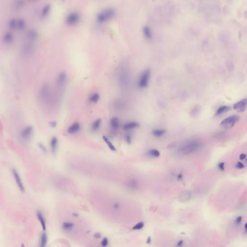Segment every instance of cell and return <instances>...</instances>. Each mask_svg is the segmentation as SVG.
I'll return each instance as SVG.
<instances>
[{
  "mask_svg": "<svg viewBox=\"0 0 247 247\" xmlns=\"http://www.w3.org/2000/svg\"><path fill=\"white\" fill-rule=\"evenodd\" d=\"M128 64L123 63L119 68L117 79L119 86L123 89H128L130 84V73Z\"/></svg>",
  "mask_w": 247,
  "mask_h": 247,
  "instance_id": "obj_1",
  "label": "cell"
},
{
  "mask_svg": "<svg viewBox=\"0 0 247 247\" xmlns=\"http://www.w3.org/2000/svg\"><path fill=\"white\" fill-rule=\"evenodd\" d=\"M202 144L200 142L193 140L186 142L179 149V152L183 154H189L197 152L201 148Z\"/></svg>",
  "mask_w": 247,
  "mask_h": 247,
  "instance_id": "obj_2",
  "label": "cell"
},
{
  "mask_svg": "<svg viewBox=\"0 0 247 247\" xmlns=\"http://www.w3.org/2000/svg\"><path fill=\"white\" fill-rule=\"evenodd\" d=\"M116 15V11L112 8H108L100 12L97 16V21L99 23H105L112 19Z\"/></svg>",
  "mask_w": 247,
  "mask_h": 247,
  "instance_id": "obj_3",
  "label": "cell"
},
{
  "mask_svg": "<svg viewBox=\"0 0 247 247\" xmlns=\"http://www.w3.org/2000/svg\"><path fill=\"white\" fill-rule=\"evenodd\" d=\"M68 80L67 74L65 72H62L59 73L56 79V89L57 92L60 94H62L64 91Z\"/></svg>",
  "mask_w": 247,
  "mask_h": 247,
  "instance_id": "obj_4",
  "label": "cell"
},
{
  "mask_svg": "<svg viewBox=\"0 0 247 247\" xmlns=\"http://www.w3.org/2000/svg\"><path fill=\"white\" fill-rule=\"evenodd\" d=\"M239 117L237 115H232L224 119L220 124L221 129H232L238 121Z\"/></svg>",
  "mask_w": 247,
  "mask_h": 247,
  "instance_id": "obj_5",
  "label": "cell"
},
{
  "mask_svg": "<svg viewBox=\"0 0 247 247\" xmlns=\"http://www.w3.org/2000/svg\"><path fill=\"white\" fill-rule=\"evenodd\" d=\"M150 76V71L146 69L142 73L138 81V86L140 88H145L148 85L149 80Z\"/></svg>",
  "mask_w": 247,
  "mask_h": 247,
  "instance_id": "obj_6",
  "label": "cell"
},
{
  "mask_svg": "<svg viewBox=\"0 0 247 247\" xmlns=\"http://www.w3.org/2000/svg\"><path fill=\"white\" fill-rule=\"evenodd\" d=\"M80 20V15L77 12H72L67 15L65 18V22L69 25H75Z\"/></svg>",
  "mask_w": 247,
  "mask_h": 247,
  "instance_id": "obj_7",
  "label": "cell"
},
{
  "mask_svg": "<svg viewBox=\"0 0 247 247\" xmlns=\"http://www.w3.org/2000/svg\"><path fill=\"white\" fill-rule=\"evenodd\" d=\"M50 95V89L48 85H45L42 86L40 89V96L43 100H46L49 98Z\"/></svg>",
  "mask_w": 247,
  "mask_h": 247,
  "instance_id": "obj_8",
  "label": "cell"
},
{
  "mask_svg": "<svg viewBox=\"0 0 247 247\" xmlns=\"http://www.w3.org/2000/svg\"><path fill=\"white\" fill-rule=\"evenodd\" d=\"M247 107V99H245L235 103L233 109L237 112H243Z\"/></svg>",
  "mask_w": 247,
  "mask_h": 247,
  "instance_id": "obj_9",
  "label": "cell"
},
{
  "mask_svg": "<svg viewBox=\"0 0 247 247\" xmlns=\"http://www.w3.org/2000/svg\"><path fill=\"white\" fill-rule=\"evenodd\" d=\"M33 131V128L31 126H28L24 128L20 132V137L24 140L30 138Z\"/></svg>",
  "mask_w": 247,
  "mask_h": 247,
  "instance_id": "obj_10",
  "label": "cell"
},
{
  "mask_svg": "<svg viewBox=\"0 0 247 247\" xmlns=\"http://www.w3.org/2000/svg\"><path fill=\"white\" fill-rule=\"evenodd\" d=\"M12 173L14 175V177L15 179V181L17 182V185L20 189V190L21 192H24L25 191V188L23 186L22 182L21 180V179L20 177V175L18 173H17V170L15 169H12Z\"/></svg>",
  "mask_w": 247,
  "mask_h": 247,
  "instance_id": "obj_11",
  "label": "cell"
},
{
  "mask_svg": "<svg viewBox=\"0 0 247 247\" xmlns=\"http://www.w3.org/2000/svg\"><path fill=\"white\" fill-rule=\"evenodd\" d=\"M81 129V125L79 123L75 122L70 125L68 129V132L70 134H73L79 132Z\"/></svg>",
  "mask_w": 247,
  "mask_h": 247,
  "instance_id": "obj_12",
  "label": "cell"
},
{
  "mask_svg": "<svg viewBox=\"0 0 247 247\" xmlns=\"http://www.w3.org/2000/svg\"><path fill=\"white\" fill-rule=\"evenodd\" d=\"M139 126L140 124L138 122L135 121L128 122L123 126V129L125 131H129L133 129L137 128Z\"/></svg>",
  "mask_w": 247,
  "mask_h": 247,
  "instance_id": "obj_13",
  "label": "cell"
},
{
  "mask_svg": "<svg viewBox=\"0 0 247 247\" xmlns=\"http://www.w3.org/2000/svg\"><path fill=\"white\" fill-rule=\"evenodd\" d=\"M58 145V140L56 137H53L50 141V146L52 153L55 154L56 152Z\"/></svg>",
  "mask_w": 247,
  "mask_h": 247,
  "instance_id": "obj_14",
  "label": "cell"
},
{
  "mask_svg": "<svg viewBox=\"0 0 247 247\" xmlns=\"http://www.w3.org/2000/svg\"><path fill=\"white\" fill-rule=\"evenodd\" d=\"M110 125L111 128L113 130H116L118 129L120 127V122L119 119L116 117H112L110 121Z\"/></svg>",
  "mask_w": 247,
  "mask_h": 247,
  "instance_id": "obj_15",
  "label": "cell"
},
{
  "mask_svg": "<svg viewBox=\"0 0 247 247\" xmlns=\"http://www.w3.org/2000/svg\"><path fill=\"white\" fill-rule=\"evenodd\" d=\"M102 124V120L98 119L94 121L91 125V129L93 132H97L99 130Z\"/></svg>",
  "mask_w": 247,
  "mask_h": 247,
  "instance_id": "obj_16",
  "label": "cell"
},
{
  "mask_svg": "<svg viewBox=\"0 0 247 247\" xmlns=\"http://www.w3.org/2000/svg\"><path fill=\"white\" fill-rule=\"evenodd\" d=\"M192 197L191 192L189 191H185L181 193L180 195V198L182 201H187L190 199Z\"/></svg>",
  "mask_w": 247,
  "mask_h": 247,
  "instance_id": "obj_17",
  "label": "cell"
},
{
  "mask_svg": "<svg viewBox=\"0 0 247 247\" xmlns=\"http://www.w3.org/2000/svg\"><path fill=\"white\" fill-rule=\"evenodd\" d=\"M37 217H38L39 220L40 221L41 225L42 226L43 230L46 231V225L45 220L44 219V218L43 217V214L42 213V212L40 211H38L37 212Z\"/></svg>",
  "mask_w": 247,
  "mask_h": 247,
  "instance_id": "obj_18",
  "label": "cell"
},
{
  "mask_svg": "<svg viewBox=\"0 0 247 247\" xmlns=\"http://www.w3.org/2000/svg\"><path fill=\"white\" fill-rule=\"evenodd\" d=\"M100 99V95L98 93H94L89 97V102L91 103H96Z\"/></svg>",
  "mask_w": 247,
  "mask_h": 247,
  "instance_id": "obj_19",
  "label": "cell"
},
{
  "mask_svg": "<svg viewBox=\"0 0 247 247\" xmlns=\"http://www.w3.org/2000/svg\"><path fill=\"white\" fill-rule=\"evenodd\" d=\"M28 37L29 39L31 40H35L36 39L38 36V33L36 30H31L28 33Z\"/></svg>",
  "mask_w": 247,
  "mask_h": 247,
  "instance_id": "obj_20",
  "label": "cell"
},
{
  "mask_svg": "<svg viewBox=\"0 0 247 247\" xmlns=\"http://www.w3.org/2000/svg\"><path fill=\"white\" fill-rule=\"evenodd\" d=\"M3 39L4 40V42L7 43H12L13 41V35L10 33H7L4 34Z\"/></svg>",
  "mask_w": 247,
  "mask_h": 247,
  "instance_id": "obj_21",
  "label": "cell"
},
{
  "mask_svg": "<svg viewBox=\"0 0 247 247\" xmlns=\"http://www.w3.org/2000/svg\"><path fill=\"white\" fill-rule=\"evenodd\" d=\"M231 109L230 107L227 106H223L219 108L217 112H216V115H221L222 113L224 112H227L229 111Z\"/></svg>",
  "mask_w": 247,
  "mask_h": 247,
  "instance_id": "obj_22",
  "label": "cell"
},
{
  "mask_svg": "<svg viewBox=\"0 0 247 247\" xmlns=\"http://www.w3.org/2000/svg\"><path fill=\"white\" fill-rule=\"evenodd\" d=\"M74 226V224L71 222H64L62 224L63 229L64 231H69L72 230Z\"/></svg>",
  "mask_w": 247,
  "mask_h": 247,
  "instance_id": "obj_23",
  "label": "cell"
},
{
  "mask_svg": "<svg viewBox=\"0 0 247 247\" xmlns=\"http://www.w3.org/2000/svg\"><path fill=\"white\" fill-rule=\"evenodd\" d=\"M103 139L104 141L106 143V144L108 146V147L110 150H111L112 151H115L116 150V149L115 148V146L113 145V144L110 141V140L107 137H106L105 136H103Z\"/></svg>",
  "mask_w": 247,
  "mask_h": 247,
  "instance_id": "obj_24",
  "label": "cell"
},
{
  "mask_svg": "<svg viewBox=\"0 0 247 247\" xmlns=\"http://www.w3.org/2000/svg\"><path fill=\"white\" fill-rule=\"evenodd\" d=\"M128 186H129V188L133 190H135L138 187V182L136 180L132 179L129 181Z\"/></svg>",
  "mask_w": 247,
  "mask_h": 247,
  "instance_id": "obj_25",
  "label": "cell"
},
{
  "mask_svg": "<svg viewBox=\"0 0 247 247\" xmlns=\"http://www.w3.org/2000/svg\"><path fill=\"white\" fill-rule=\"evenodd\" d=\"M51 10V5L49 4H46L45 7H43V10L42 11V16L43 17H46L48 16V15L50 13Z\"/></svg>",
  "mask_w": 247,
  "mask_h": 247,
  "instance_id": "obj_26",
  "label": "cell"
},
{
  "mask_svg": "<svg viewBox=\"0 0 247 247\" xmlns=\"http://www.w3.org/2000/svg\"><path fill=\"white\" fill-rule=\"evenodd\" d=\"M143 33L146 38L150 39L152 38L151 31L149 27H144V28H143Z\"/></svg>",
  "mask_w": 247,
  "mask_h": 247,
  "instance_id": "obj_27",
  "label": "cell"
},
{
  "mask_svg": "<svg viewBox=\"0 0 247 247\" xmlns=\"http://www.w3.org/2000/svg\"><path fill=\"white\" fill-rule=\"evenodd\" d=\"M166 131L164 129H155L152 132L153 135L156 137H160L165 134Z\"/></svg>",
  "mask_w": 247,
  "mask_h": 247,
  "instance_id": "obj_28",
  "label": "cell"
},
{
  "mask_svg": "<svg viewBox=\"0 0 247 247\" xmlns=\"http://www.w3.org/2000/svg\"><path fill=\"white\" fill-rule=\"evenodd\" d=\"M47 242V237L46 233H43L41 237L40 247H46Z\"/></svg>",
  "mask_w": 247,
  "mask_h": 247,
  "instance_id": "obj_29",
  "label": "cell"
},
{
  "mask_svg": "<svg viewBox=\"0 0 247 247\" xmlns=\"http://www.w3.org/2000/svg\"><path fill=\"white\" fill-rule=\"evenodd\" d=\"M9 27L11 30H15L17 28V20L15 18H12L8 23Z\"/></svg>",
  "mask_w": 247,
  "mask_h": 247,
  "instance_id": "obj_30",
  "label": "cell"
},
{
  "mask_svg": "<svg viewBox=\"0 0 247 247\" xmlns=\"http://www.w3.org/2000/svg\"><path fill=\"white\" fill-rule=\"evenodd\" d=\"M26 25V23L25 20L23 19H20L18 20H17V28L22 30L23 29Z\"/></svg>",
  "mask_w": 247,
  "mask_h": 247,
  "instance_id": "obj_31",
  "label": "cell"
},
{
  "mask_svg": "<svg viewBox=\"0 0 247 247\" xmlns=\"http://www.w3.org/2000/svg\"><path fill=\"white\" fill-rule=\"evenodd\" d=\"M148 154L149 155L152 156L153 157H159L160 155V152L158 151L156 149H152L150 150L148 152Z\"/></svg>",
  "mask_w": 247,
  "mask_h": 247,
  "instance_id": "obj_32",
  "label": "cell"
},
{
  "mask_svg": "<svg viewBox=\"0 0 247 247\" xmlns=\"http://www.w3.org/2000/svg\"><path fill=\"white\" fill-rule=\"evenodd\" d=\"M32 47L30 45H27L24 46L22 49V52L24 54H29L32 51Z\"/></svg>",
  "mask_w": 247,
  "mask_h": 247,
  "instance_id": "obj_33",
  "label": "cell"
},
{
  "mask_svg": "<svg viewBox=\"0 0 247 247\" xmlns=\"http://www.w3.org/2000/svg\"><path fill=\"white\" fill-rule=\"evenodd\" d=\"M199 112H200V108L198 106H196L191 112V117H196L198 115Z\"/></svg>",
  "mask_w": 247,
  "mask_h": 247,
  "instance_id": "obj_34",
  "label": "cell"
},
{
  "mask_svg": "<svg viewBox=\"0 0 247 247\" xmlns=\"http://www.w3.org/2000/svg\"><path fill=\"white\" fill-rule=\"evenodd\" d=\"M144 226V223L142 222V221H140V222L138 223V224H136L135 225H134V226L133 227V228H132V229H133V230H141V229H142V228H143Z\"/></svg>",
  "mask_w": 247,
  "mask_h": 247,
  "instance_id": "obj_35",
  "label": "cell"
},
{
  "mask_svg": "<svg viewBox=\"0 0 247 247\" xmlns=\"http://www.w3.org/2000/svg\"><path fill=\"white\" fill-rule=\"evenodd\" d=\"M125 142L129 144H130L132 142V136L130 134L128 133L125 136Z\"/></svg>",
  "mask_w": 247,
  "mask_h": 247,
  "instance_id": "obj_36",
  "label": "cell"
},
{
  "mask_svg": "<svg viewBox=\"0 0 247 247\" xmlns=\"http://www.w3.org/2000/svg\"><path fill=\"white\" fill-rule=\"evenodd\" d=\"M109 244V241L107 237H104L101 242V246L102 247H107Z\"/></svg>",
  "mask_w": 247,
  "mask_h": 247,
  "instance_id": "obj_37",
  "label": "cell"
},
{
  "mask_svg": "<svg viewBox=\"0 0 247 247\" xmlns=\"http://www.w3.org/2000/svg\"><path fill=\"white\" fill-rule=\"evenodd\" d=\"M24 4V2L23 1H18L15 2V6L17 8H20L23 7Z\"/></svg>",
  "mask_w": 247,
  "mask_h": 247,
  "instance_id": "obj_38",
  "label": "cell"
},
{
  "mask_svg": "<svg viewBox=\"0 0 247 247\" xmlns=\"http://www.w3.org/2000/svg\"><path fill=\"white\" fill-rule=\"evenodd\" d=\"M38 146H39L40 148L43 151V152H46H46H47V149H46V147H45V146L43 145V144H42V143H39L38 144Z\"/></svg>",
  "mask_w": 247,
  "mask_h": 247,
  "instance_id": "obj_39",
  "label": "cell"
},
{
  "mask_svg": "<svg viewBox=\"0 0 247 247\" xmlns=\"http://www.w3.org/2000/svg\"><path fill=\"white\" fill-rule=\"evenodd\" d=\"M242 220V216H238L236 218V219L235 220V223L236 224H239L241 223Z\"/></svg>",
  "mask_w": 247,
  "mask_h": 247,
  "instance_id": "obj_40",
  "label": "cell"
},
{
  "mask_svg": "<svg viewBox=\"0 0 247 247\" xmlns=\"http://www.w3.org/2000/svg\"><path fill=\"white\" fill-rule=\"evenodd\" d=\"M236 167L239 169H242L245 168V165L241 162H238L236 164Z\"/></svg>",
  "mask_w": 247,
  "mask_h": 247,
  "instance_id": "obj_41",
  "label": "cell"
},
{
  "mask_svg": "<svg viewBox=\"0 0 247 247\" xmlns=\"http://www.w3.org/2000/svg\"><path fill=\"white\" fill-rule=\"evenodd\" d=\"M218 168L219 169H220L221 171L224 170V163L223 162H221L218 165Z\"/></svg>",
  "mask_w": 247,
  "mask_h": 247,
  "instance_id": "obj_42",
  "label": "cell"
},
{
  "mask_svg": "<svg viewBox=\"0 0 247 247\" xmlns=\"http://www.w3.org/2000/svg\"><path fill=\"white\" fill-rule=\"evenodd\" d=\"M93 237L96 239H99V238H100V237H102V234H100V233H99V232H97V233H96L94 235Z\"/></svg>",
  "mask_w": 247,
  "mask_h": 247,
  "instance_id": "obj_43",
  "label": "cell"
},
{
  "mask_svg": "<svg viewBox=\"0 0 247 247\" xmlns=\"http://www.w3.org/2000/svg\"><path fill=\"white\" fill-rule=\"evenodd\" d=\"M120 205L118 202H115L113 204V208L115 210L118 209L119 208H120Z\"/></svg>",
  "mask_w": 247,
  "mask_h": 247,
  "instance_id": "obj_44",
  "label": "cell"
},
{
  "mask_svg": "<svg viewBox=\"0 0 247 247\" xmlns=\"http://www.w3.org/2000/svg\"><path fill=\"white\" fill-rule=\"evenodd\" d=\"M49 125L52 128H55L57 125V123L56 121H51L50 122Z\"/></svg>",
  "mask_w": 247,
  "mask_h": 247,
  "instance_id": "obj_45",
  "label": "cell"
},
{
  "mask_svg": "<svg viewBox=\"0 0 247 247\" xmlns=\"http://www.w3.org/2000/svg\"><path fill=\"white\" fill-rule=\"evenodd\" d=\"M184 243V242H183V240H181L179 241L177 243V247H181L183 245V244Z\"/></svg>",
  "mask_w": 247,
  "mask_h": 247,
  "instance_id": "obj_46",
  "label": "cell"
},
{
  "mask_svg": "<svg viewBox=\"0 0 247 247\" xmlns=\"http://www.w3.org/2000/svg\"><path fill=\"white\" fill-rule=\"evenodd\" d=\"M239 157H240V160H243L245 159V158L246 157V155L244 153H242V154H240V155Z\"/></svg>",
  "mask_w": 247,
  "mask_h": 247,
  "instance_id": "obj_47",
  "label": "cell"
},
{
  "mask_svg": "<svg viewBox=\"0 0 247 247\" xmlns=\"http://www.w3.org/2000/svg\"><path fill=\"white\" fill-rule=\"evenodd\" d=\"M146 243L148 244H150L151 243V238L150 237H148L147 241H146Z\"/></svg>",
  "mask_w": 247,
  "mask_h": 247,
  "instance_id": "obj_48",
  "label": "cell"
},
{
  "mask_svg": "<svg viewBox=\"0 0 247 247\" xmlns=\"http://www.w3.org/2000/svg\"><path fill=\"white\" fill-rule=\"evenodd\" d=\"M73 215L74 217H78V214H77V213H73Z\"/></svg>",
  "mask_w": 247,
  "mask_h": 247,
  "instance_id": "obj_49",
  "label": "cell"
},
{
  "mask_svg": "<svg viewBox=\"0 0 247 247\" xmlns=\"http://www.w3.org/2000/svg\"><path fill=\"white\" fill-rule=\"evenodd\" d=\"M182 175H181V174H180L179 175V176H178V179H179L181 180V179H182Z\"/></svg>",
  "mask_w": 247,
  "mask_h": 247,
  "instance_id": "obj_50",
  "label": "cell"
},
{
  "mask_svg": "<svg viewBox=\"0 0 247 247\" xmlns=\"http://www.w3.org/2000/svg\"><path fill=\"white\" fill-rule=\"evenodd\" d=\"M245 231L246 232L247 231V223H246L245 224Z\"/></svg>",
  "mask_w": 247,
  "mask_h": 247,
  "instance_id": "obj_51",
  "label": "cell"
}]
</instances>
